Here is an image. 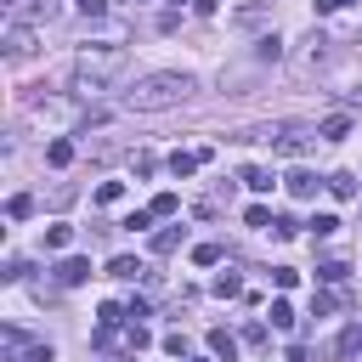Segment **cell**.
I'll list each match as a JSON object with an SVG mask.
<instances>
[{"mask_svg":"<svg viewBox=\"0 0 362 362\" xmlns=\"http://www.w3.org/2000/svg\"><path fill=\"white\" fill-rule=\"evenodd\" d=\"M175 6H181V0H175Z\"/></svg>","mask_w":362,"mask_h":362,"instance_id":"cell-40","label":"cell"},{"mask_svg":"<svg viewBox=\"0 0 362 362\" xmlns=\"http://www.w3.org/2000/svg\"><path fill=\"white\" fill-rule=\"evenodd\" d=\"M79 11H85V17H102V11H107V0H79Z\"/></svg>","mask_w":362,"mask_h":362,"instance_id":"cell-36","label":"cell"},{"mask_svg":"<svg viewBox=\"0 0 362 362\" xmlns=\"http://www.w3.org/2000/svg\"><path fill=\"white\" fill-rule=\"evenodd\" d=\"M351 0H317V11H345Z\"/></svg>","mask_w":362,"mask_h":362,"instance_id":"cell-37","label":"cell"},{"mask_svg":"<svg viewBox=\"0 0 362 362\" xmlns=\"http://www.w3.org/2000/svg\"><path fill=\"white\" fill-rule=\"evenodd\" d=\"M147 221H153V209H130V215H124V221H119V226H124V232H141V226H147Z\"/></svg>","mask_w":362,"mask_h":362,"instance_id":"cell-30","label":"cell"},{"mask_svg":"<svg viewBox=\"0 0 362 362\" xmlns=\"http://www.w3.org/2000/svg\"><path fill=\"white\" fill-rule=\"evenodd\" d=\"M192 260H198V266H221V243H198Z\"/></svg>","mask_w":362,"mask_h":362,"instance_id":"cell-25","label":"cell"},{"mask_svg":"<svg viewBox=\"0 0 362 362\" xmlns=\"http://www.w3.org/2000/svg\"><path fill=\"white\" fill-rule=\"evenodd\" d=\"M124 68H130V51H124V45H79V57H74V90H79V96H96V90L113 85Z\"/></svg>","mask_w":362,"mask_h":362,"instance_id":"cell-1","label":"cell"},{"mask_svg":"<svg viewBox=\"0 0 362 362\" xmlns=\"http://www.w3.org/2000/svg\"><path fill=\"white\" fill-rule=\"evenodd\" d=\"M107 277H119V283H136V277H147V266H141L136 255H113V260H107Z\"/></svg>","mask_w":362,"mask_h":362,"instance_id":"cell-9","label":"cell"},{"mask_svg":"<svg viewBox=\"0 0 362 362\" xmlns=\"http://www.w3.org/2000/svg\"><path fill=\"white\" fill-rule=\"evenodd\" d=\"M28 209H34V198H28V192H17V198H11V204H6V215H11V221H23V215H28Z\"/></svg>","mask_w":362,"mask_h":362,"instance_id":"cell-27","label":"cell"},{"mask_svg":"<svg viewBox=\"0 0 362 362\" xmlns=\"http://www.w3.org/2000/svg\"><path fill=\"white\" fill-rule=\"evenodd\" d=\"M85 277H90V260H79V255H68V260L57 266V283H62V288H74V283H85Z\"/></svg>","mask_w":362,"mask_h":362,"instance_id":"cell-10","label":"cell"},{"mask_svg":"<svg viewBox=\"0 0 362 362\" xmlns=\"http://www.w3.org/2000/svg\"><path fill=\"white\" fill-rule=\"evenodd\" d=\"M322 62H328V40H322V34H311V40L300 45V57H294V68H300V74H311V68H322Z\"/></svg>","mask_w":362,"mask_h":362,"instance_id":"cell-7","label":"cell"},{"mask_svg":"<svg viewBox=\"0 0 362 362\" xmlns=\"http://www.w3.org/2000/svg\"><path fill=\"white\" fill-rule=\"evenodd\" d=\"M277 57H283V40L277 34H260L255 40V62H277Z\"/></svg>","mask_w":362,"mask_h":362,"instance_id":"cell-17","label":"cell"},{"mask_svg":"<svg viewBox=\"0 0 362 362\" xmlns=\"http://www.w3.org/2000/svg\"><path fill=\"white\" fill-rule=\"evenodd\" d=\"M317 277H322V283H345L351 266H345V260H328V266H317Z\"/></svg>","mask_w":362,"mask_h":362,"instance_id":"cell-24","label":"cell"},{"mask_svg":"<svg viewBox=\"0 0 362 362\" xmlns=\"http://www.w3.org/2000/svg\"><path fill=\"white\" fill-rule=\"evenodd\" d=\"M0 362H51V339H34L23 328H0Z\"/></svg>","mask_w":362,"mask_h":362,"instance_id":"cell-3","label":"cell"},{"mask_svg":"<svg viewBox=\"0 0 362 362\" xmlns=\"http://www.w3.org/2000/svg\"><path fill=\"white\" fill-rule=\"evenodd\" d=\"M6 57H11V62L34 57V23H17V17H6Z\"/></svg>","mask_w":362,"mask_h":362,"instance_id":"cell-5","label":"cell"},{"mask_svg":"<svg viewBox=\"0 0 362 362\" xmlns=\"http://www.w3.org/2000/svg\"><path fill=\"white\" fill-rule=\"evenodd\" d=\"M351 107H362V85H356V90H351Z\"/></svg>","mask_w":362,"mask_h":362,"instance_id":"cell-38","label":"cell"},{"mask_svg":"<svg viewBox=\"0 0 362 362\" xmlns=\"http://www.w3.org/2000/svg\"><path fill=\"white\" fill-rule=\"evenodd\" d=\"M328 192L351 204V198H356V175H351V170H334V175H328Z\"/></svg>","mask_w":362,"mask_h":362,"instance_id":"cell-15","label":"cell"},{"mask_svg":"<svg viewBox=\"0 0 362 362\" xmlns=\"http://www.w3.org/2000/svg\"><path fill=\"white\" fill-rule=\"evenodd\" d=\"M317 187H328V175H322V181H317L311 170H294V175H288V192H294V198H317Z\"/></svg>","mask_w":362,"mask_h":362,"instance_id":"cell-11","label":"cell"},{"mask_svg":"<svg viewBox=\"0 0 362 362\" xmlns=\"http://www.w3.org/2000/svg\"><path fill=\"white\" fill-rule=\"evenodd\" d=\"M45 164H51V170H62V164H74V141H68V136H57V141H45Z\"/></svg>","mask_w":362,"mask_h":362,"instance_id":"cell-13","label":"cell"},{"mask_svg":"<svg viewBox=\"0 0 362 362\" xmlns=\"http://www.w3.org/2000/svg\"><path fill=\"white\" fill-rule=\"evenodd\" d=\"M317 136H322V141H345V136H351V119H345V113H334V119H322V124H317Z\"/></svg>","mask_w":362,"mask_h":362,"instance_id":"cell-14","label":"cell"},{"mask_svg":"<svg viewBox=\"0 0 362 362\" xmlns=\"http://www.w3.org/2000/svg\"><path fill=\"white\" fill-rule=\"evenodd\" d=\"M272 328H283V334L294 328V305L288 300H272Z\"/></svg>","mask_w":362,"mask_h":362,"instance_id":"cell-22","label":"cell"},{"mask_svg":"<svg viewBox=\"0 0 362 362\" xmlns=\"http://www.w3.org/2000/svg\"><path fill=\"white\" fill-rule=\"evenodd\" d=\"M192 96V79L187 74H147L124 90V107L130 113H164V107H181Z\"/></svg>","mask_w":362,"mask_h":362,"instance_id":"cell-2","label":"cell"},{"mask_svg":"<svg viewBox=\"0 0 362 362\" xmlns=\"http://www.w3.org/2000/svg\"><path fill=\"white\" fill-rule=\"evenodd\" d=\"M356 351H362V322H345L339 339H334V356L339 362H356Z\"/></svg>","mask_w":362,"mask_h":362,"instance_id":"cell-8","label":"cell"},{"mask_svg":"<svg viewBox=\"0 0 362 362\" xmlns=\"http://www.w3.org/2000/svg\"><path fill=\"white\" fill-rule=\"evenodd\" d=\"M294 277H300L294 266H272V283H277V288H294Z\"/></svg>","mask_w":362,"mask_h":362,"instance_id":"cell-33","label":"cell"},{"mask_svg":"<svg viewBox=\"0 0 362 362\" xmlns=\"http://www.w3.org/2000/svg\"><path fill=\"white\" fill-rule=\"evenodd\" d=\"M238 181H243L249 192H272V181H277V175H272V170H243Z\"/></svg>","mask_w":362,"mask_h":362,"instance_id":"cell-20","label":"cell"},{"mask_svg":"<svg viewBox=\"0 0 362 362\" xmlns=\"http://www.w3.org/2000/svg\"><path fill=\"white\" fill-rule=\"evenodd\" d=\"M74 243V226H45V249H68Z\"/></svg>","mask_w":362,"mask_h":362,"instance_id":"cell-23","label":"cell"},{"mask_svg":"<svg viewBox=\"0 0 362 362\" xmlns=\"http://www.w3.org/2000/svg\"><path fill=\"white\" fill-rule=\"evenodd\" d=\"M192 362H215V356H192Z\"/></svg>","mask_w":362,"mask_h":362,"instance_id":"cell-39","label":"cell"},{"mask_svg":"<svg viewBox=\"0 0 362 362\" xmlns=\"http://www.w3.org/2000/svg\"><path fill=\"white\" fill-rule=\"evenodd\" d=\"M345 305V294H334V288H317V300H311V317H328V311H339Z\"/></svg>","mask_w":362,"mask_h":362,"instance_id":"cell-19","label":"cell"},{"mask_svg":"<svg viewBox=\"0 0 362 362\" xmlns=\"http://www.w3.org/2000/svg\"><path fill=\"white\" fill-rule=\"evenodd\" d=\"M175 209H181L175 192H158V198H153V215H175Z\"/></svg>","mask_w":362,"mask_h":362,"instance_id":"cell-28","label":"cell"},{"mask_svg":"<svg viewBox=\"0 0 362 362\" xmlns=\"http://www.w3.org/2000/svg\"><path fill=\"white\" fill-rule=\"evenodd\" d=\"M6 17H17V23H51L57 0H6Z\"/></svg>","mask_w":362,"mask_h":362,"instance_id":"cell-6","label":"cell"},{"mask_svg":"<svg viewBox=\"0 0 362 362\" xmlns=\"http://www.w3.org/2000/svg\"><path fill=\"white\" fill-rule=\"evenodd\" d=\"M272 232H277V238H294L300 221H294V215H272Z\"/></svg>","mask_w":362,"mask_h":362,"instance_id":"cell-31","label":"cell"},{"mask_svg":"<svg viewBox=\"0 0 362 362\" xmlns=\"http://www.w3.org/2000/svg\"><path fill=\"white\" fill-rule=\"evenodd\" d=\"M311 141H322L317 124H272V153H277V158H300Z\"/></svg>","mask_w":362,"mask_h":362,"instance_id":"cell-4","label":"cell"},{"mask_svg":"<svg viewBox=\"0 0 362 362\" xmlns=\"http://www.w3.org/2000/svg\"><path fill=\"white\" fill-rule=\"evenodd\" d=\"M164 351H170V356H181V362H187V334H164Z\"/></svg>","mask_w":362,"mask_h":362,"instance_id":"cell-34","label":"cell"},{"mask_svg":"<svg viewBox=\"0 0 362 362\" xmlns=\"http://www.w3.org/2000/svg\"><path fill=\"white\" fill-rule=\"evenodd\" d=\"M198 164H204V153H181V147L170 153V175H192Z\"/></svg>","mask_w":362,"mask_h":362,"instance_id":"cell-18","label":"cell"},{"mask_svg":"<svg viewBox=\"0 0 362 362\" xmlns=\"http://www.w3.org/2000/svg\"><path fill=\"white\" fill-rule=\"evenodd\" d=\"M119 192H124L119 181H102V187H96V204H119Z\"/></svg>","mask_w":362,"mask_h":362,"instance_id":"cell-32","label":"cell"},{"mask_svg":"<svg viewBox=\"0 0 362 362\" xmlns=\"http://www.w3.org/2000/svg\"><path fill=\"white\" fill-rule=\"evenodd\" d=\"M215 294H221V300H238V294H243V277H238V272H221V277H215Z\"/></svg>","mask_w":362,"mask_h":362,"instance_id":"cell-21","label":"cell"},{"mask_svg":"<svg viewBox=\"0 0 362 362\" xmlns=\"http://www.w3.org/2000/svg\"><path fill=\"white\" fill-rule=\"evenodd\" d=\"M243 221H249V226H272V209H266V204H249Z\"/></svg>","mask_w":362,"mask_h":362,"instance_id":"cell-29","label":"cell"},{"mask_svg":"<svg viewBox=\"0 0 362 362\" xmlns=\"http://www.w3.org/2000/svg\"><path fill=\"white\" fill-rule=\"evenodd\" d=\"M209 356H215V362H232V356H238V339H232L226 328H209Z\"/></svg>","mask_w":362,"mask_h":362,"instance_id":"cell-12","label":"cell"},{"mask_svg":"<svg viewBox=\"0 0 362 362\" xmlns=\"http://www.w3.org/2000/svg\"><path fill=\"white\" fill-rule=\"evenodd\" d=\"M311 232H317V238H328V232H339V221H334V215H317V221H311Z\"/></svg>","mask_w":362,"mask_h":362,"instance_id":"cell-35","label":"cell"},{"mask_svg":"<svg viewBox=\"0 0 362 362\" xmlns=\"http://www.w3.org/2000/svg\"><path fill=\"white\" fill-rule=\"evenodd\" d=\"M181 238H187V226H164V232L153 238V255H175V249H181Z\"/></svg>","mask_w":362,"mask_h":362,"instance_id":"cell-16","label":"cell"},{"mask_svg":"<svg viewBox=\"0 0 362 362\" xmlns=\"http://www.w3.org/2000/svg\"><path fill=\"white\" fill-rule=\"evenodd\" d=\"M260 17H266V6H243V11H238V17H232V23H238V28H255V23H260Z\"/></svg>","mask_w":362,"mask_h":362,"instance_id":"cell-26","label":"cell"}]
</instances>
